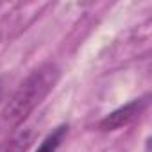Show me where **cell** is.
<instances>
[{
	"instance_id": "cell-1",
	"label": "cell",
	"mask_w": 152,
	"mask_h": 152,
	"mask_svg": "<svg viewBox=\"0 0 152 152\" xmlns=\"http://www.w3.org/2000/svg\"><path fill=\"white\" fill-rule=\"evenodd\" d=\"M59 75L61 72L54 63H43L34 68L4 106L0 113V129L15 131L16 127H20L29 118V115L45 100V97L56 88Z\"/></svg>"
},
{
	"instance_id": "cell-2",
	"label": "cell",
	"mask_w": 152,
	"mask_h": 152,
	"mask_svg": "<svg viewBox=\"0 0 152 152\" xmlns=\"http://www.w3.org/2000/svg\"><path fill=\"white\" fill-rule=\"evenodd\" d=\"M147 106V99H136V100H131L129 104L118 107L116 111L109 113L107 116H104L99 124V129L107 132V131H116V129H122V127H127L129 124H132L140 115L141 111L145 109Z\"/></svg>"
},
{
	"instance_id": "cell-3",
	"label": "cell",
	"mask_w": 152,
	"mask_h": 152,
	"mask_svg": "<svg viewBox=\"0 0 152 152\" xmlns=\"http://www.w3.org/2000/svg\"><path fill=\"white\" fill-rule=\"evenodd\" d=\"M32 140H34V129L32 127L18 129L9 138H6L0 143V152H27Z\"/></svg>"
},
{
	"instance_id": "cell-4",
	"label": "cell",
	"mask_w": 152,
	"mask_h": 152,
	"mask_svg": "<svg viewBox=\"0 0 152 152\" xmlns=\"http://www.w3.org/2000/svg\"><path fill=\"white\" fill-rule=\"evenodd\" d=\"M66 134H68V125H59L54 132H50L43 140V143L38 147L36 152H56L59 148V145L63 143V140H64Z\"/></svg>"
}]
</instances>
